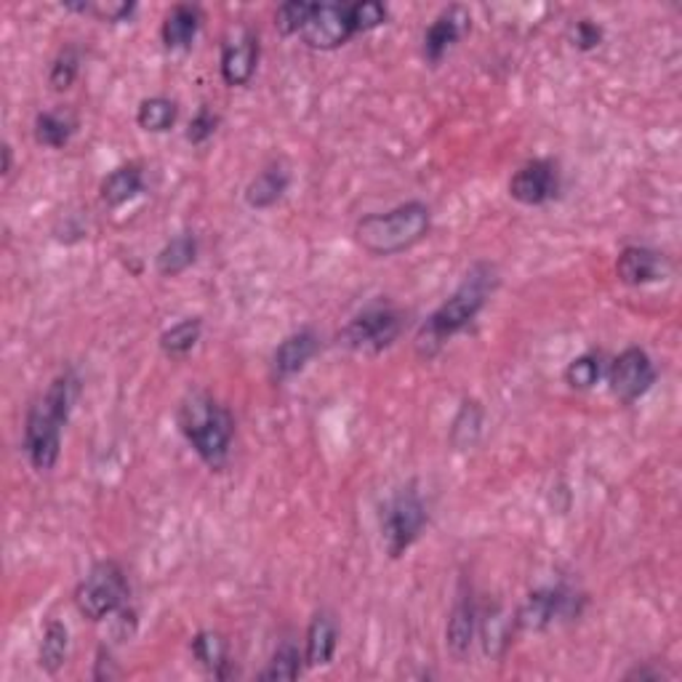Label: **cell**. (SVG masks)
<instances>
[{
	"label": "cell",
	"mask_w": 682,
	"mask_h": 682,
	"mask_svg": "<svg viewBox=\"0 0 682 682\" xmlns=\"http://www.w3.org/2000/svg\"><path fill=\"white\" fill-rule=\"evenodd\" d=\"M129 582H125L123 568L115 560H101L88 571V576L77 584L75 608L83 619L105 621L107 616H115L129 602Z\"/></svg>",
	"instance_id": "8992f818"
},
{
	"label": "cell",
	"mask_w": 682,
	"mask_h": 682,
	"mask_svg": "<svg viewBox=\"0 0 682 682\" xmlns=\"http://www.w3.org/2000/svg\"><path fill=\"white\" fill-rule=\"evenodd\" d=\"M190 650H193L195 661L206 669L208 674H214L217 680L230 678V645L221 637L219 632L203 630L197 632L190 643Z\"/></svg>",
	"instance_id": "44dd1931"
},
{
	"label": "cell",
	"mask_w": 682,
	"mask_h": 682,
	"mask_svg": "<svg viewBox=\"0 0 682 682\" xmlns=\"http://www.w3.org/2000/svg\"><path fill=\"white\" fill-rule=\"evenodd\" d=\"M302 661L304 656L299 654L296 645L291 640H283V643L275 648L272 658H269L267 669L259 674V680L265 682H278V680H296L302 674Z\"/></svg>",
	"instance_id": "f546056e"
},
{
	"label": "cell",
	"mask_w": 682,
	"mask_h": 682,
	"mask_svg": "<svg viewBox=\"0 0 682 682\" xmlns=\"http://www.w3.org/2000/svg\"><path fill=\"white\" fill-rule=\"evenodd\" d=\"M320 350V339L313 328H302V331L291 333L278 344L272 355V376L278 381L291 379V376L302 374L307 368V363L313 361Z\"/></svg>",
	"instance_id": "2e32d148"
},
{
	"label": "cell",
	"mask_w": 682,
	"mask_h": 682,
	"mask_svg": "<svg viewBox=\"0 0 682 682\" xmlns=\"http://www.w3.org/2000/svg\"><path fill=\"white\" fill-rule=\"evenodd\" d=\"M350 20L355 27V35L370 33V29L381 27L387 22V5L379 0H361V3L350 5Z\"/></svg>",
	"instance_id": "d6a6232c"
},
{
	"label": "cell",
	"mask_w": 682,
	"mask_h": 682,
	"mask_svg": "<svg viewBox=\"0 0 682 682\" xmlns=\"http://www.w3.org/2000/svg\"><path fill=\"white\" fill-rule=\"evenodd\" d=\"M429 523L427 504L418 494L416 483L394 490L385 507H381V544L392 560H400L418 541Z\"/></svg>",
	"instance_id": "5b68a950"
},
{
	"label": "cell",
	"mask_w": 682,
	"mask_h": 682,
	"mask_svg": "<svg viewBox=\"0 0 682 682\" xmlns=\"http://www.w3.org/2000/svg\"><path fill=\"white\" fill-rule=\"evenodd\" d=\"M179 105L169 97H149L136 110V123L145 129L147 134H166L176 125Z\"/></svg>",
	"instance_id": "4316f807"
},
{
	"label": "cell",
	"mask_w": 682,
	"mask_h": 682,
	"mask_svg": "<svg viewBox=\"0 0 682 682\" xmlns=\"http://www.w3.org/2000/svg\"><path fill=\"white\" fill-rule=\"evenodd\" d=\"M656 385V366L643 346H626L608 368V387L619 403L632 405Z\"/></svg>",
	"instance_id": "ba28073f"
},
{
	"label": "cell",
	"mask_w": 682,
	"mask_h": 682,
	"mask_svg": "<svg viewBox=\"0 0 682 682\" xmlns=\"http://www.w3.org/2000/svg\"><path fill=\"white\" fill-rule=\"evenodd\" d=\"M669 261L667 256L658 254L654 248L645 245H626L616 259V275L624 285H650L667 278Z\"/></svg>",
	"instance_id": "9a60e30c"
},
{
	"label": "cell",
	"mask_w": 682,
	"mask_h": 682,
	"mask_svg": "<svg viewBox=\"0 0 682 682\" xmlns=\"http://www.w3.org/2000/svg\"><path fill=\"white\" fill-rule=\"evenodd\" d=\"M77 70H81V53H77L75 46H64L51 64L49 86L53 92H68V88H73Z\"/></svg>",
	"instance_id": "1f68e13d"
},
{
	"label": "cell",
	"mask_w": 682,
	"mask_h": 682,
	"mask_svg": "<svg viewBox=\"0 0 682 682\" xmlns=\"http://www.w3.org/2000/svg\"><path fill=\"white\" fill-rule=\"evenodd\" d=\"M11 163H14V149H11L9 142H5L3 145V169H0L3 171V176H9L11 173Z\"/></svg>",
	"instance_id": "f35d334b"
},
{
	"label": "cell",
	"mask_w": 682,
	"mask_h": 682,
	"mask_svg": "<svg viewBox=\"0 0 682 682\" xmlns=\"http://www.w3.org/2000/svg\"><path fill=\"white\" fill-rule=\"evenodd\" d=\"M517 630L514 626V616L510 619V616L504 613L501 608L490 610V613L486 616V621H483V650H486V656L490 658H501L504 656V650L510 648V640H512V632Z\"/></svg>",
	"instance_id": "83f0119b"
},
{
	"label": "cell",
	"mask_w": 682,
	"mask_h": 682,
	"mask_svg": "<svg viewBox=\"0 0 682 682\" xmlns=\"http://www.w3.org/2000/svg\"><path fill=\"white\" fill-rule=\"evenodd\" d=\"M475 632H477L475 595H472V584L462 582L456 592V602H453L446 624L448 654L456 658V661H464V658L470 656L472 643H475Z\"/></svg>",
	"instance_id": "4fadbf2b"
},
{
	"label": "cell",
	"mask_w": 682,
	"mask_h": 682,
	"mask_svg": "<svg viewBox=\"0 0 682 682\" xmlns=\"http://www.w3.org/2000/svg\"><path fill=\"white\" fill-rule=\"evenodd\" d=\"M200 337H203L200 317H184L182 322H176V326L166 328V331L160 333V350H163V355L171 357V361H182V357H187L190 352L195 350Z\"/></svg>",
	"instance_id": "484cf974"
},
{
	"label": "cell",
	"mask_w": 682,
	"mask_h": 682,
	"mask_svg": "<svg viewBox=\"0 0 682 682\" xmlns=\"http://www.w3.org/2000/svg\"><path fill=\"white\" fill-rule=\"evenodd\" d=\"M197 261V238L193 232H179L155 256V269L163 278H179Z\"/></svg>",
	"instance_id": "7402d4cb"
},
{
	"label": "cell",
	"mask_w": 682,
	"mask_h": 682,
	"mask_svg": "<svg viewBox=\"0 0 682 682\" xmlns=\"http://www.w3.org/2000/svg\"><path fill=\"white\" fill-rule=\"evenodd\" d=\"M203 14L197 5L179 3L166 14L163 27H160V38L169 51H187L195 44L197 33H200Z\"/></svg>",
	"instance_id": "ac0fdd59"
},
{
	"label": "cell",
	"mask_w": 682,
	"mask_h": 682,
	"mask_svg": "<svg viewBox=\"0 0 682 682\" xmlns=\"http://www.w3.org/2000/svg\"><path fill=\"white\" fill-rule=\"evenodd\" d=\"M355 38L350 20V5L344 3H313L302 40L315 51H333Z\"/></svg>",
	"instance_id": "8fae6325"
},
{
	"label": "cell",
	"mask_w": 682,
	"mask_h": 682,
	"mask_svg": "<svg viewBox=\"0 0 682 682\" xmlns=\"http://www.w3.org/2000/svg\"><path fill=\"white\" fill-rule=\"evenodd\" d=\"M433 227L427 203L409 200L385 214H368L355 224V241L370 256H394L411 251Z\"/></svg>",
	"instance_id": "277c9868"
},
{
	"label": "cell",
	"mask_w": 682,
	"mask_h": 682,
	"mask_svg": "<svg viewBox=\"0 0 682 682\" xmlns=\"http://www.w3.org/2000/svg\"><path fill=\"white\" fill-rule=\"evenodd\" d=\"M600 44H602L600 25H595L592 20L576 22V27H573V46H576L579 51H595Z\"/></svg>",
	"instance_id": "e575fe53"
},
{
	"label": "cell",
	"mask_w": 682,
	"mask_h": 682,
	"mask_svg": "<svg viewBox=\"0 0 682 682\" xmlns=\"http://www.w3.org/2000/svg\"><path fill=\"white\" fill-rule=\"evenodd\" d=\"M339 648V624L328 610H317L307 626V640H304V663L309 669L328 667L337 656Z\"/></svg>",
	"instance_id": "e0dca14e"
},
{
	"label": "cell",
	"mask_w": 682,
	"mask_h": 682,
	"mask_svg": "<svg viewBox=\"0 0 682 682\" xmlns=\"http://www.w3.org/2000/svg\"><path fill=\"white\" fill-rule=\"evenodd\" d=\"M663 672L661 669H650V667H634L632 672H626V680H661Z\"/></svg>",
	"instance_id": "74e56055"
},
{
	"label": "cell",
	"mask_w": 682,
	"mask_h": 682,
	"mask_svg": "<svg viewBox=\"0 0 682 682\" xmlns=\"http://www.w3.org/2000/svg\"><path fill=\"white\" fill-rule=\"evenodd\" d=\"M77 392L81 381L73 370H64L51 381L44 398L27 411L22 451L35 472H51L62 456V429L73 414Z\"/></svg>",
	"instance_id": "6da1fadb"
},
{
	"label": "cell",
	"mask_w": 682,
	"mask_h": 682,
	"mask_svg": "<svg viewBox=\"0 0 682 682\" xmlns=\"http://www.w3.org/2000/svg\"><path fill=\"white\" fill-rule=\"evenodd\" d=\"M470 11L462 9V5H451V9H442L438 16H435L433 25L424 33V46L422 53L429 64H440L442 57L453 49V46L462 40V35L470 29Z\"/></svg>",
	"instance_id": "5bb4252c"
},
{
	"label": "cell",
	"mask_w": 682,
	"mask_h": 682,
	"mask_svg": "<svg viewBox=\"0 0 682 682\" xmlns=\"http://www.w3.org/2000/svg\"><path fill=\"white\" fill-rule=\"evenodd\" d=\"M309 11H313V3H307V0H289V3L278 5V11H275V29L283 38L302 35V29L309 20Z\"/></svg>",
	"instance_id": "4dcf8cb0"
},
{
	"label": "cell",
	"mask_w": 682,
	"mask_h": 682,
	"mask_svg": "<svg viewBox=\"0 0 682 682\" xmlns=\"http://www.w3.org/2000/svg\"><path fill=\"white\" fill-rule=\"evenodd\" d=\"M579 597L573 595L568 586H541L528 595V600L523 602V608L514 616V626L523 632H544L562 619V616L579 613L576 608Z\"/></svg>",
	"instance_id": "9c48e42d"
},
{
	"label": "cell",
	"mask_w": 682,
	"mask_h": 682,
	"mask_svg": "<svg viewBox=\"0 0 682 682\" xmlns=\"http://www.w3.org/2000/svg\"><path fill=\"white\" fill-rule=\"evenodd\" d=\"M403 333V313L390 302H374L361 309L344 328H341V346L363 355H379L390 350Z\"/></svg>",
	"instance_id": "52a82bcc"
},
{
	"label": "cell",
	"mask_w": 682,
	"mask_h": 682,
	"mask_svg": "<svg viewBox=\"0 0 682 682\" xmlns=\"http://www.w3.org/2000/svg\"><path fill=\"white\" fill-rule=\"evenodd\" d=\"M496 269L490 265H475L464 275L462 285L424 320V326L416 333V352L422 357H435L442 346L453 337L466 331L475 322V317L483 313L488 296L494 293Z\"/></svg>",
	"instance_id": "7a4b0ae2"
},
{
	"label": "cell",
	"mask_w": 682,
	"mask_h": 682,
	"mask_svg": "<svg viewBox=\"0 0 682 682\" xmlns=\"http://www.w3.org/2000/svg\"><path fill=\"white\" fill-rule=\"evenodd\" d=\"M259 35L248 25L232 27L224 35V40H221L219 70L227 86H248L251 77L256 75V68H259Z\"/></svg>",
	"instance_id": "30bf717a"
},
{
	"label": "cell",
	"mask_w": 682,
	"mask_h": 682,
	"mask_svg": "<svg viewBox=\"0 0 682 682\" xmlns=\"http://www.w3.org/2000/svg\"><path fill=\"white\" fill-rule=\"evenodd\" d=\"M483 418H486V414H483V405L477 400L466 398L459 405V414L453 416L451 424V435H448L456 451H470V448L477 446V440L483 435Z\"/></svg>",
	"instance_id": "d4e9b609"
},
{
	"label": "cell",
	"mask_w": 682,
	"mask_h": 682,
	"mask_svg": "<svg viewBox=\"0 0 682 682\" xmlns=\"http://www.w3.org/2000/svg\"><path fill=\"white\" fill-rule=\"evenodd\" d=\"M289 184L291 176L283 166H269V169L256 173L248 182V187H245V206L254 208V211H267V208L278 206L283 200Z\"/></svg>",
	"instance_id": "ffe728a7"
},
{
	"label": "cell",
	"mask_w": 682,
	"mask_h": 682,
	"mask_svg": "<svg viewBox=\"0 0 682 682\" xmlns=\"http://www.w3.org/2000/svg\"><path fill=\"white\" fill-rule=\"evenodd\" d=\"M602 374H606V363H602L600 352H584L568 363L565 385L576 392H586L602 379Z\"/></svg>",
	"instance_id": "f1b7e54d"
},
{
	"label": "cell",
	"mask_w": 682,
	"mask_h": 682,
	"mask_svg": "<svg viewBox=\"0 0 682 682\" xmlns=\"http://www.w3.org/2000/svg\"><path fill=\"white\" fill-rule=\"evenodd\" d=\"M179 433L193 446L208 470H221L230 459L232 438H235V418L230 409L221 405L206 390H193L182 398L176 411Z\"/></svg>",
	"instance_id": "3957f363"
},
{
	"label": "cell",
	"mask_w": 682,
	"mask_h": 682,
	"mask_svg": "<svg viewBox=\"0 0 682 682\" xmlns=\"http://www.w3.org/2000/svg\"><path fill=\"white\" fill-rule=\"evenodd\" d=\"M70 654V630L62 621L51 619L44 630V640H40V650H38V667L44 669L46 674H57L59 669L68 663Z\"/></svg>",
	"instance_id": "cb8c5ba5"
},
{
	"label": "cell",
	"mask_w": 682,
	"mask_h": 682,
	"mask_svg": "<svg viewBox=\"0 0 682 682\" xmlns=\"http://www.w3.org/2000/svg\"><path fill=\"white\" fill-rule=\"evenodd\" d=\"M115 674L118 669H112V654L107 648H101L97 656V669H94V680H112Z\"/></svg>",
	"instance_id": "8d00e7d4"
},
{
	"label": "cell",
	"mask_w": 682,
	"mask_h": 682,
	"mask_svg": "<svg viewBox=\"0 0 682 682\" xmlns=\"http://www.w3.org/2000/svg\"><path fill=\"white\" fill-rule=\"evenodd\" d=\"M136 3H92V14L99 16L101 22H110V25H121L134 16Z\"/></svg>",
	"instance_id": "d590c367"
},
{
	"label": "cell",
	"mask_w": 682,
	"mask_h": 682,
	"mask_svg": "<svg viewBox=\"0 0 682 682\" xmlns=\"http://www.w3.org/2000/svg\"><path fill=\"white\" fill-rule=\"evenodd\" d=\"M75 131H77V121L70 115V112L49 110V112H38V115H35L33 134L40 147H49V149L68 147Z\"/></svg>",
	"instance_id": "603a6c76"
},
{
	"label": "cell",
	"mask_w": 682,
	"mask_h": 682,
	"mask_svg": "<svg viewBox=\"0 0 682 682\" xmlns=\"http://www.w3.org/2000/svg\"><path fill=\"white\" fill-rule=\"evenodd\" d=\"M219 123H221V118L217 115V112L208 110V107H200V110L195 112L193 121L187 123V131H184V136H187L190 145L200 147V145H206V142L211 139L214 134H217Z\"/></svg>",
	"instance_id": "836d02e7"
},
{
	"label": "cell",
	"mask_w": 682,
	"mask_h": 682,
	"mask_svg": "<svg viewBox=\"0 0 682 682\" xmlns=\"http://www.w3.org/2000/svg\"><path fill=\"white\" fill-rule=\"evenodd\" d=\"M142 193H145V173H142L139 163L118 166V169L107 173L99 184L101 203L110 208H121L125 203L134 200V197H139Z\"/></svg>",
	"instance_id": "d6986e66"
},
{
	"label": "cell",
	"mask_w": 682,
	"mask_h": 682,
	"mask_svg": "<svg viewBox=\"0 0 682 682\" xmlns=\"http://www.w3.org/2000/svg\"><path fill=\"white\" fill-rule=\"evenodd\" d=\"M560 193V166L549 158H534L510 179V197L520 206H547Z\"/></svg>",
	"instance_id": "7c38bea8"
}]
</instances>
